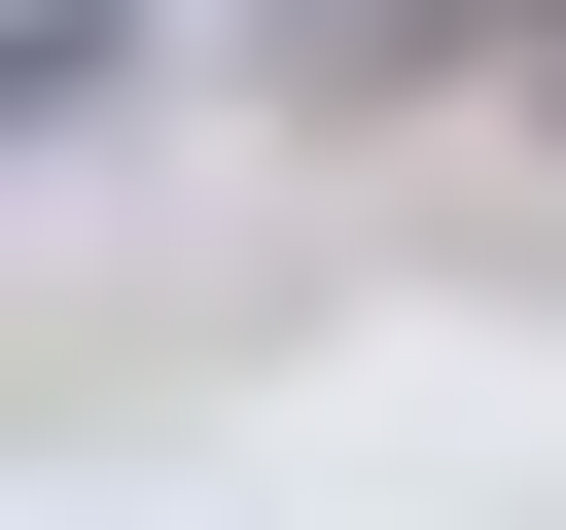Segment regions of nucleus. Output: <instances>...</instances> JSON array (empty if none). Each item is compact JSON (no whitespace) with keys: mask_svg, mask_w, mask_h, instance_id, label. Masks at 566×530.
I'll return each mask as SVG.
<instances>
[{"mask_svg":"<svg viewBox=\"0 0 566 530\" xmlns=\"http://www.w3.org/2000/svg\"><path fill=\"white\" fill-rule=\"evenodd\" d=\"M531 0H283V106H424V71H495Z\"/></svg>","mask_w":566,"mask_h":530,"instance_id":"nucleus-1","label":"nucleus"},{"mask_svg":"<svg viewBox=\"0 0 566 530\" xmlns=\"http://www.w3.org/2000/svg\"><path fill=\"white\" fill-rule=\"evenodd\" d=\"M495 71H531V106H566V0H531V35H495Z\"/></svg>","mask_w":566,"mask_h":530,"instance_id":"nucleus-2","label":"nucleus"}]
</instances>
